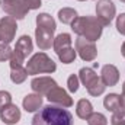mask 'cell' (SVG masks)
<instances>
[{"label":"cell","instance_id":"obj_17","mask_svg":"<svg viewBox=\"0 0 125 125\" xmlns=\"http://www.w3.org/2000/svg\"><path fill=\"white\" fill-rule=\"evenodd\" d=\"M99 79V76L96 74V71H94L93 68H89V67H83L80 71H79V80L86 86V89Z\"/></svg>","mask_w":125,"mask_h":125},{"label":"cell","instance_id":"obj_14","mask_svg":"<svg viewBox=\"0 0 125 125\" xmlns=\"http://www.w3.org/2000/svg\"><path fill=\"white\" fill-rule=\"evenodd\" d=\"M22 105H23V109L26 112H36V111H39V108L42 106V94L32 93V94L25 96Z\"/></svg>","mask_w":125,"mask_h":125},{"label":"cell","instance_id":"obj_31","mask_svg":"<svg viewBox=\"0 0 125 125\" xmlns=\"http://www.w3.org/2000/svg\"><path fill=\"white\" fill-rule=\"evenodd\" d=\"M121 109L125 111V92H122V94H121Z\"/></svg>","mask_w":125,"mask_h":125},{"label":"cell","instance_id":"obj_34","mask_svg":"<svg viewBox=\"0 0 125 125\" xmlns=\"http://www.w3.org/2000/svg\"><path fill=\"white\" fill-rule=\"evenodd\" d=\"M79 1H86V0H79Z\"/></svg>","mask_w":125,"mask_h":125},{"label":"cell","instance_id":"obj_36","mask_svg":"<svg viewBox=\"0 0 125 125\" xmlns=\"http://www.w3.org/2000/svg\"><path fill=\"white\" fill-rule=\"evenodd\" d=\"M0 4H1V1H0Z\"/></svg>","mask_w":125,"mask_h":125},{"label":"cell","instance_id":"obj_1","mask_svg":"<svg viewBox=\"0 0 125 125\" xmlns=\"http://www.w3.org/2000/svg\"><path fill=\"white\" fill-rule=\"evenodd\" d=\"M32 125H73V115L64 108L47 105L35 114Z\"/></svg>","mask_w":125,"mask_h":125},{"label":"cell","instance_id":"obj_4","mask_svg":"<svg viewBox=\"0 0 125 125\" xmlns=\"http://www.w3.org/2000/svg\"><path fill=\"white\" fill-rule=\"evenodd\" d=\"M115 13H116V7L111 0H97L96 18L103 26H108L112 22V19L115 18Z\"/></svg>","mask_w":125,"mask_h":125},{"label":"cell","instance_id":"obj_2","mask_svg":"<svg viewBox=\"0 0 125 125\" xmlns=\"http://www.w3.org/2000/svg\"><path fill=\"white\" fill-rule=\"evenodd\" d=\"M71 29L79 36L96 42L102 35L103 25L99 22L96 16H82V18L77 16L74 22L71 23Z\"/></svg>","mask_w":125,"mask_h":125},{"label":"cell","instance_id":"obj_37","mask_svg":"<svg viewBox=\"0 0 125 125\" xmlns=\"http://www.w3.org/2000/svg\"><path fill=\"white\" fill-rule=\"evenodd\" d=\"M3 1H4V0H3Z\"/></svg>","mask_w":125,"mask_h":125},{"label":"cell","instance_id":"obj_12","mask_svg":"<svg viewBox=\"0 0 125 125\" xmlns=\"http://www.w3.org/2000/svg\"><path fill=\"white\" fill-rule=\"evenodd\" d=\"M100 79L105 83V86H115L119 82V71H118V68L115 65L106 64V65L102 67Z\"/></svg>","mask_w":125,"mask_h":125},{"label":"cell","instance_id":"obj_7","mask_svg":"<svg viewBox=\"0 0 125 125\" xmlns=\"http://www.w3.org/2000/svg\"><path fill=\"white\" fill-rule=\"evenodd\" d=\"M16 19L12 16H4L0 19V41L4 44H9L15 39L16 35Z\"/></svg>","mask_w":125,"mask_h":125},{"label":"cell","instance_id":"obj_29","mask_svg":"<svg viewBox=\"0 0 125 125\" xmlns=\"http://www.w3.org/2000/svg\"><path fill=\"white\" fill-rule=\"evenodd\" d=\"M116 29L121 35H125V13H121L116 19Z\"/></svg>","mask_w":125,"mask_h":125},{"label":"cell","instance_id":"obj_9","mask_svg":"<svg viewBox=\"0 0 125 125\" xmlns=\"http://www.w3.org/2000/svg\"><path fill=\"white\" fill-rule=\"evenodd\" d=\"M31 87L35 93L48 94L54 87H57V82L51 77H35L31 82Z\"/></svg>","mask_w":125,"mask_h":125},{"label":"cell","instance_id":"obj_25","mask_svg":"<svg viewBox=\"0 0 125 125\" xmlns=\"http://www.w3.org/2000/svg\"><path fill=\"white\" fill-rule=\"evenodd\" d=\"M12 52H13V51H12V48L9 47V44H4V42L0 44V61L10 60Z\"/></svg>","mask_w":125,"mask_h":125},{"label":"cell","instance_id":"obj_3","mask_svg":"<svg viewBox=\"0 0 125 125\" xmlns=\"http://www.w3.org/2000/svg\"><path fill=\"white\" fill-rule=\"evenodd\" d=\"M57 70L55 62L52 61L45 52H36L32 55V58L26 62V71L28 74H41V73H54Z\"/></svg>","mask_w":125,"mask_h":125},{"label":"cell","instance_id":"obj_10","mask_svg":"<svg viewBox=\"0 0 125 125\" xmlns=\"http://www.w3.org/2000/svg\"><path fill=\"white\" fill-rule=\"evenodd\" d=\"M35 39H36V45L39 47V50H42V51L50 50V48L54 45V32L36 26Z\"/></svg>","mask_w":125,"mask_h":125},{"label":"cell","instance_id":"obj_18","mask_svg":"<svg viewBox=\"0 0 125 125\" xmlns=\"http://www.w3.org/2000/svg\"><path fill=\"white\" fill-rule=\"evenodd\" d=\"M103 106L111 111V112H116L121 109V96L116 93H109L106 94V97L103 99Z\"/></svg>","mask_w":125,"mask_h":125},{"label":"cell","instance_id":"obj_15","mask_svg":"<svg viewBox=\"0 0 125 125\" xmlns=\"http://www.w3.org/2000/svg\"><path fill=\"white\" fill-rule=\"evenodd\" d=\"M76 114L79 118L82 119H87L92 114H93V106L92 103L87 100V99H80L77 102V106H76Z\"/></svg>","mask_w":125,"mask_h":125},{"label":"cell","instance_id":"obj_27","mask_svg":"<svg viewBox=\"0 0 125 125\" xmlns=\"http://www.w3.org/2000/svg\"><path fill=\"white\" fill-rule=\"evenodd\" d=\"M67 87H68V90H70L71 93H76V92L79 90V77H77L76 74H71V76L68 77V80H67Z\"/></svg>","mask_w":125,"mask_h":125},{"label":"cell","instance_id":"obj_32","mask_svg":"<svg viewBox=\"0 0 125 125\" xmlns=\"http://www.w3.org/2000/svg\"><path fill=\"white\" fill-rule=\"evenodd\" d=\"M121 52H122V55H124V58H125V42L122 44V48H121Z\"/></svg>","mask_w":125,"mask_h":125},{"label":"cell","instance_id":"obj_20","mask_svg":"<svg viewBox=\"0 0 125 125\" xmlns=\"http://www.w3.org/2000/svg\"><path fill=\"white\" fill-rule=\"evenodd\" d=\"M54 50L55 52H60L62 50L71 47V35L70 33H60L58 36L54 38Z\"/></svg>","mask_w":125,"mask_h":125},{"label":"cell","instance_id":"obj_22","mask_svg":"<svg viewBox=\"0 0 125 125\" xmlns=\"http://www.w3.org/2000/svg\"><path fill=\"white\" fill-rule=\"evenodd\" d=\"M76 54H77V52H76L71 47H68V48H65V50L60 51V52H57L60 61L64 62V64H70V62L74 61V60H76Z\"/></svg>","mask_w":125,"mask_h":125},{"label":"cell","instance_id":"obj_21","mask_svg":"<svg viewBox=\"0 0 125 125\" xmlns=\"http://www.w3.org/2000/svg\"><path fill=\"white\" fill-rule=\"evenodd\" d=\"M76 18H77V12L71 7H62L61 10H58V19L65 25H71Z\"/></svg>","mask_w":125,"mask_h":125},{"label":"cell","instance_id":"obj_11","mask_svg":"<svg viewBox=\"0 0 125 125\" xmlns=\"http://www.w3.org/2000/svg\"><path fill=\"white\" fill-rule=\"evenodd\" d=\"M0 119H1V122H4L7 125L18 124L19 119H21V109L16 105L9 103L7 106H4L0 111Z\"/></svg>","mask_w":125,"mask_h":125},{"label":"cell","instance_id":"obj_16","mask_svg":"<svg viewBox=\"0 0 125 125\" xmlns=\"http://www.w3.org/2000/svg\"><path fill=\"white\" fill-rule=\"evenodd\" d=\"M36 26L39 28H44V29H48V31L54 32L57 29V25H55V21L51 15L48 13H39L36 16Z\"/></svg>","mask_w":125,"mask_h":125},{"label":"cell","instance_id":"obj_5","mask_svg":"<svg viewBox=\"0 0 125 125\" xmlns=\"http://www.w3.org/2000/svg\"><path fill=\"white\" fill-rule=\"evenodd\" d=\"M76 52L80 55L83 61H93L97 57V48L93 41L79 36L76 39Z\"/></svg>","mask_w":125,"mask_h":125},{"label":"cell","instance_id":"obj_33","mask_svg":"<svg viewBox=\"0 0 125 125\" xmlns=\"http://www.w3.org/2000/svg\"><path fill=\"white\" fill-rule=\"evenodd\" d=\"M122 92H125V82H124V84H122Z\"/></svg>","mask_w":125,"mask_h":125},{"label":"cell","instance_id":"obj_28","mask_svg":"<svg viewBox=\"0 0 125 125\" xmlns=\"http://www.w3.org/2000/svg\"><path fill=\"white\" fill-rule=\"evenodd\" d=\"M9 103H12V96H10V93L1 90V92H0V111H1L4 106H7Z\"/></svg>","mask_w":125,"mask_h":125},{"label":"cell","instance_id":"obj_23","mask_svg":"<svg viewBox=\"0 0 125 125\" xmlns=\"http://www.w3.org/2000/svg\"><path fill=\"white\" fill-rule=\"evenodd\" d=\"M105 89H106V86H105V83L102 82V79L99 77L96 82H93L89 87H87V92L90 96H99V94H102L105 92Z\"/></svg>","mask_w":125,"mask_h":125},{"label":"cell","instance_id":"obj_13","mask_svg":"<svg viewBox=\"0 0 125 125\" xmlns=\"http://www.w3.org/2000/svg\"><path fill=\"white\" fill-rule=\"evenodd\" d=\"M32 50H33V44H32L31 36H28V35H22V36L18 39L16 47H15L13 51L25 60V58L32 52Z\"/></svg>","mask_w":125,"mask_h":125},{"label":"cell","instance_id":"obj_6","mask_svg":"<svg viewBox=\"0 0 125 125\" xmlns=\"http://www.w3.org/2000/svg\"><path fill=\"white\" fill-rule=\"evenodd\" d=\"M1 6H3V10L15 19H23L29 12L25 0H4Z\"/></svg>","mask_w":125,"mask_h":125},{"label":"cell","instance_id":"obj_26","mask_svg":"<svg viewBox=\"0 0 125 125\" xmlns=\"http://www.w3.org/2000/svg\"><path fill=\"white\" fill-rule=\"evenodd\" d=\"M111 124L112 125H125V111H116L114 112L112 118H111Z\"/></svg>","mask_w":125,"mask_h":125},{"label":"cell","instance_id":"obj_30","mask_svg":"<svg viewBox=\"0 0 125 125\" xmlns=\"http://www.w3.org/2000/svg\"><path fill=\"white\" fill-rule=\"evenodd\" d=\"M25 3H26V6H28V9L29 10H33V9H39L41 7V0H25Z\"/></svg>","mask_w":125,"mask_h":125},{"label":"cell","instance_id":"obj_19","mask_svg":"<svg viewBox=\"0 0 125 125\" xmlns=\"http://www.w3.org/2000/svg\"><path fill=\"white\" fill-rule=\"evenodd\" d=\"M28 76H29V74H28L26 68H23L22 65L10 67V79H12V82H13V83L21 84V83H23V82L26 80V77H28Z\"/></svg>","mask_w":125,"mask_h":125},{"label":"cell","instance_id":"obj_8","mask_svg":"<svg viewBox=\"0 0 125 125\" xmlns=\"http://www.w3.org/2000/svg\"><path fill=\"white\" fill-rule=\"evenodd\" d=\"M47 99L54 103L55 106H60V108H70L73 106V99L70 97V94L67 93L64 89L61 87H54L50 93L47 94Z\"/></svg>","mask_w":125,"mask_h":125},{"label":"cell","instance_id":"obj_24","mask_svg":"<svg viewBox=\"0 0 125 125\" xmlns=\"http://www.w3.org/2000/svg\"><path fill=\"white\" fill-rule=\"evenodd\" d=\"M87 124L89 125H106L108 124V119L103 114H99V112H93L87 119Z\"/></svg>","mask_w":125,"mask_h":125},{"label":"cell","instance_id":"obj_35","mask_svg":"<svg viewBox=\"0 0 125 125\" xmlns=\"http://www.w3.org/2000/svg\"><path fill=\"white\" fill-rule=\"evenodd\" d=\"M121 1H124V3H125V0H121Z\"/></svg>","mask_w":125,"mask_h":125}]
</instances>
